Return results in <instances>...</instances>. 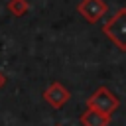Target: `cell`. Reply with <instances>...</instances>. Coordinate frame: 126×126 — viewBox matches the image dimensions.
Here are the masks:
<instances>
[{
    "label": "cell",
    "instance_id": "6da1fadb",
    "mask_svg": "<svg viewBox=\"0 0 126 126\" xmlns=\"http://www.w3.org/2000/svg\"><path fill=\"white\" fill-rule=\"evenodd\" d=\"M102 33L120 49L126 51V8H118L102 26Z\"/></svg>",
    "mask_w": 126,
    "mask_h": 126
},
{
    "label": "cell",
    "instance_id": "7a4b0ae2",
    "mask_svg": "<svg viewBox=\"0 0 126 126\" xmlns=\"http://www.w3.org/2000/svg\"><path fill=\"white\" fill-rule=\"evenodd\" d=\"M87 106H89V108H94V110H98V112H102V114H106V116H112V114L118 110L120 100H118V96H116L108 87H98V89L87 98Z\"/></svg>",
    "mask_w": 126,
    "mask_h": 126
},
{
    "label": "cell",
    "instance_id": "3957f363",
    "mask_svg": "<svg viewBox=\"0 0 126 126\" xmlns=\"http://www.w3.org/2000/svg\"><path fill=\"white\" fill-rule=\"evenodd\" d=\"M77 12L81 14V18L89 24H96L102 16H106L108 12V4L104 0H81L77 4Z\"/></svg>",
    "mask_w": 126,
    "mask_h": 126
},
{
    "label": "cell",
    "instance_id": "277c9868",
    "mask_svg": "<svg viewBox=\"0 0 126 126\" xmlns=\"http://www.w3.org/2000/svg\"><path fill=\"white\" fill-rule=\"evenodd\" d=\"M69 98H71V93H69L67 87H65L63 83H59V81H53V83L43 91V100H45L49 106L57 108V110L63 108Z\"/></svg>",
    "mask_w": 126,
    "mask_h": 126
},
{
    "label": "cell",
    "instance_id": "5b68a950",
    "mask_svg": "<svg viewBox=\"0 0 126 126\" xmlns=\"http://www.w3.org/2000/svg\"><path fill=\"white\" fill-rule=\"evenodd\" d=\"M79 122L83 126H108L110 124V116H106V114H102V112L87 106V110L81 114Z\"/></svg>",
    "mask_w": 126,
    "mask_h": 126
},
{
    "label": "cell",
    "instance_id": "8992f818",
    "mask_svg": "<svg viewBox=\"0 0 126 126\" xmlns=\"http://www.w3.org/2000/svg\"><path fill=\"white\" fill-rule=\"evenodd\" d=\"M28 10H30V2L28 0H10L8 2V12L12 16H16V18L28 14Z\"/></svg>",
    "mask_w": 126,
    "mask_h": 126
},
{
    "label": "cell",
    "instance_id": "52a82bcc",
    "mask_svg": "<svg viewBox=\"0 0 126 126\" xmlns=\"http://www.w3.org/2000/svg\"><path fill=\"white\" fill-rule=\"evenodd\" d=\"M6 83H8V79H6V75H4L2 71H0V91H2L4 87H6Z\"/></svg>",
    "mask_w": 126,
    "mask_h": 126
},
{
    "label": "cell",
    "instance_id": "ba28073f",
    "mask_svg": "<svg viewBox=\"0 0 126 126\" xmlns=\"http://www.w3.org/2000/svg\"><path fill=\"white\" fill-rule=\"evenodd\" d=\"M55 126H63V124H55Z\"/></svg>",
    "mask_w": 126,
    "mask_h": 126
}]
</instances>
